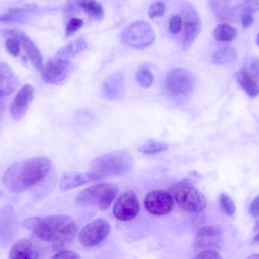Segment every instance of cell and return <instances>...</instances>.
<instances>
[{
  "label": "cell",
  "instance_id": "obj_1",
  "mask_svg": "<svg viewBox=\"0 0 259 259\" xmlns=\"http://www.w3.org/2000/svg\"><path fill=\"white\" fill-rule=\"evenodd\" d=\"M22 225L39 239L50 243L52 250L56 251L71 243L78 230L75 221L63 214L30 217L24 220Z\"/></svg>",
  "mask_w": 259,
  "mask_h": 259
},
{
  "label": "cell",
  "instance_id": "obj_2",
  "mask_svg": "<svg viewBox=\"0 0 259 259\" xmlns=\"http://www.w3.org/2000/svg\"><path fill=\"white\" fill-rule=\"evenodd\" d=\"M51 166L49 159L42 156L15 162L5 171L3 182L10 191L22 192L44 179L49 172Z\"/></svg>",
  "mask_w": 259,
  "mask_h": 259
},
{
  "label": "cell",
  "instance_id": "obj_3",
  "mask_svg": "<svg viewBox=\"0 0 259 259\" xmlns=\"http://www.w3.org/2000/svg\"><path fill=\"white\" fill-rule=\"evenodd\" d=\"M133 164L131 154L126 150H120L94 159L91 163L90 171L102 179L126 173L131 169Z\"/></svg>",
  "mask_w": 259,
  "mask_h": 259
},
{
  "label": "cell",
  "instance_id": "obj_4",
  "mask_svg": "<svg viewBox=\"0 0 259 259\" xmlns=\"http://www.w3.org/2000/svg\"><path fill=\"white\" fill-rule=\"evenodd\" d=\"M118 192L117 186L112 183H104L87 188L76 197L77 203L82 206H96L101 210L110 206Z\"/></svg>",
  "mask_w": 259,
  "mask_h": 259
},
{
  "label": "cell",
  "instance_id": "obj_5",
  "mask_svg": "<svg viewBox=\"0 0 259 259\" xmlns=\"http://www.w3.org/2000/svg\"><path fill=\"white\" fill-rule=\"evenodd\" d=\"M174 197L179 206L190 213H198L207 207L206 197L187 180L178 182L174 186Z\"/></svg>",
  "mask_w": 259,
  "mask_h": 259
},
{
  "label": "cell",
  "instance_id": "obj_6",
  "mask_svg": "<svg viewBox=\"0 0 259 259\" xmlns=\"http://www.w3.org/2000/svg\"><path fill=\"white\" fill-rule=\"evenodd\" d=\"M195 84L194 75L191 72L180 68L170 70L166 75L165 82L168 93L178 101L191 95Z\"/></svg>",
  "mask_w": 259,
  "mask_h": 259
},
{
  "label": "cell",
  "instance_id": "obj_7",
  "mask_svg": "<svg viewBox=\"0 0 259 259\" xmlns=\"http://www.w3.org/2000/svg\"><path fill=\"white\" fill-rule=\"evenodd\" d=\"M120 38L122 42L129 47L142 49L154 41L155 34L149 23L144 20H138L123 30Z\"/></svg>",
  "mask_w": 259,
  "mask_h": 259
},
{
  "label": "cell",
  "instance_id": "obj_8",
  "mask_svg": "<svg viewBox=\"0 0 259 259\" xmlns=\"http://www.w3.org/2000/svg\"><path fill=\"white\" fill-rule=\"evenodd\" d=\"M75 68L68 60L54 57L49 59L41 69L42 79L47 83L61 85L68 79Z\"/></svg>",
  "mask_w": 259,
  "mask_h": 259
},
{
  "label": "cell",
  "instance_id": "obj_9",
  "mask_svg": "<svg viewBox=\"0 0 259 259\" xmlns=\"http://www.w3.org/2000/svg\"><path fill=\"white\" fill-rule=\"evenodd\" d=\"M183 34L181 47L184 50L189 49L198 36L201 27L198 12L193 5L184 4L182 8Z\"/></svg>",
  "mask_w": 259,
  "mask_h": 259
},
{
  "label": "cell",
  "instance_id": "obj_10",
  "mask_svg": "<svg viewBox=\"0 0 259 259\" xmlns=\"http://www.w3.org/2000/svg\"><path fill=\"white\" fill-rule=\"evenodd\" d=\"M237 81L250 98L259 95V57L250 59L236 74Z\"/></svg>",
  "mask_w": 259,
  "mask_h": 259
},
{
  "label": "cell",
  "instance_id": "obj_11",
  "mask_svg": "<svg viewBox=\"0 0 259 259\" xmlns=\"http://www.w3.org/2000/svg\"><path fill=\"white\" fill-rule=\"evenodd\" d=\"M110 229V225L106 220L96 219L82 228L79 234V242L85 247L95 246L107 237Z\"/></svg>",
  "mask_w": 259,
  "mask_h": 259
},
{
  "label": "cell",
  "instance_id": "obj_12",
  "mask_svg": "<svg viewBox=\"0 0 259 259\" xmlns=\"http://www.w3.org/2000/svg\"><path fill=\"white\" fill-rule=\"evenodd\" d=\"M144 204L146 209L155 215H164L169 213L174 206L172 196L168 192L155 190L149 192L145 197Z\"/></svg>",
  "mask_w": 259,
  "mask_h": 259
},
{
  "label": "cell",
  "instance_id": "obj_13",
  "mask_svg": "<svg viewBox=\"0 0 259 259\" xmlns=\"http://www.w3.org/2000/svg\"><path fill=\"white\" fill-rule=\"evenodd\" d=\"M139 211V202L136 194L132 190L122 193L116 200L113 209L115 217L122 221L133 219Z\"/></svg>",
  "mask_w": 259,
  "mask_h": 259
},
{
  "label": "cell",
  "instance_id": "obj_14",
  "mask_svg": "<svg viewBox=\"0 0 259 259\" xmlns=\"http://www.w3.org/2000/svg\"><path fill=\"white\" fill-rule=\"evenodd\" d=\"M101 94L104 99L110 101L119 100L125 92V80L123 72L118 71L108 76L102 82Z\"/></svg>",
  "mask_w": 259,
  "mask_h": 259
},
{
  "label": "cell",
  "instance_id": "obj_15",
  "mask_svg": "<svg viewBox=\"0 0 259 259\" xmlns=\"http://www.w3.org/2000/svg\"><path fill=\"white\" fill-rule=\"evenodd\" d=\"M34 94V89L30 84L27 83L21 87L9 106L10 113L13 119L19 120L23 118L33 100Z\"/></svg>",
  "mask_w": 259,
  "mask_h": 259
},
{
  "label": "cell",
  "instance_id": "obj_16",
  "mask_svg": "<svg viewBox=\"0 0 259 259\" xmlns=\"http://www.w3.org/2000/svg\"><path fill=\"white\" fill-rule=\"evenodd\" d=\"M6 33L19 40L34 67L38 71L41 70L43 66V58L36 45L25 33L20 30L11 29L7 31Z\"/></svg>",
  "mask_w": 259,
  "mask_h": 259
},
{
  "label": "cell",
  "instance_id": "obj_17",
  "mask_svg": "<svg viewBox=\"0 0 259 259\" xmlns=\"http://www.w3.org/2000/svg\"><path fill=\"white\" fill-rule=\"evenodd\" d=\"M96 175L91 172H67L63 174L60 182V190L66 191L91 182L100 180Z\"/></svg>",
  "mask_w": 259,
  "mask_h": 259
},
{
  "label": "cell",
  "instance_id": "obj_18",
  "mask_svg": "<svg viewBox=\"0 0 259 259\" xmlns=\"http://www.w3.org/2000/svg\"><path fill=\"white\" fill-rule=\"evenodd\" d=\"M19 80L10 66L5 62L0 64V95L3 100L17 89ZM5 100V99H4Z\"/></svg>",
  "mask_w": 259,
  "mask_h": 259
},
{
  "label": "cell",
  "instance_id": "obj_19",
  "mask_svg": "<svg viewBox=\"0 0 259 259\" xmlns=\"http://www.w3.org/2000/svg\"><path fill=\"white\" fill-rule=\"evenodd\" d=\"M39 253L33 244L26 239L17 241L11 247L9 258L35 259Z\"/></svg>",
  "mask_w": 259,
  "mask_h": 259
},
{
  "label": "cell",
  "instance_id": "obj_20",
  "mask_svg": "<svg viewBox=\"0 0 259 259\" xmlns=\"http://www.w3.org/2000/svg\"><path fill=\"white\" fill-rule=\"evenodd\" d=\"M87 48V44L83 39H76L61 48L56 53L55 56L69 60L79 52L85 50Z\"/></svg>",
  "mask_w": 259,
  "mask_h": 259
},
{
  "label": "cell",
  "instance_id": "obj_21",
  "mask_svg": "<svg viewBox=\"0 0 259 259\" xmlns=\"http://www.w3.org/2000/svg\"><path fill=\"white\" fill-rule=\"evenodd\" d=\"M80 8L89 17L100 19L104 15V10L102 5L96 0H79Z\"/></svg>",
  "mask_w": 259,
  "mask_h": 259
},
{
  "label": "cell",
  "instance_id": "obj_22",
  "mask_svg": "<svg viewBox=\"0 0 259 259\" xmlns=\"http://www.w3.org/2000/svg\"><path fill=\"white\" fill-rule=\"evenodd\" d=\"M237 56L235 50L226 46L216 51L212 55V62L218 65H223L233 61Z\"/></svg>",
  "mask_w": 259,
  "mask_h": 259
},
{
  "label": "cell",
  "instance_id": "obj_23",
  "mask_svg": "<svg viewBox=\"0 0 259 259\" xmlns=\"http://www.w3.org/2000/svg\"><path fill=\"white\" fill-rule=\"evenodd\" d=\"M237 34L236 29L226 23L218 25L213 32L215 40L222 42H228L233 40Z\"/></svg>",
  "mask_w": 259,
  "mask_h": 259
},
{
  "label": "cell",
  "instance_id": "obj_24",
  "mask_svg": "<svg viewBox=\"0 0 259 259\" xmlns=\"http://www.w3.org/2000/svg\"><path fill=\"white\" fill-rule=\"evenodd\" d=\"M259 11V0H245L232 10L231 17L239 19L247 13L252 14Z\"/></svg>",
  "mask_w": 259,
  "mask_h": 259
},
{
  "label": "cell",
  "instance_id": "obj_25",
  "mask_svg": "<svg viewBox=\"0 0 259 259\" xmlns=\"http://www.w3.org/2000/svg\"><path fill=\"white\" fill-rule=\"evenodd\" d=\"M210 7L217 18L221 21L227 20L231 17L229 0H209Z\"/></svg>",
  "mask_w": 259,
  "mask_h": 259
},
{
  "label": "cell",
  "instance_id": "obj_26",
  "mask_svg": "<svg viewBox=\"0 0 259 259\" xmlns=\"http://www.w3.org/2000/svg\"><path fill=\"white\" fill-rule=\"evenodd\" d=\"M168 148V145L161 141L150 139L138 148L140 152L152 154L163 152Z\"/></svg>",
  "mask_w": 259,
  "mask_h": 259
},
{
  "label": "cell",
  "instance_id": "obj_27",
  "mask_svg": "<svg viewBox=\"0 0 259 259\" xmlns=\"http://www.w3.org/2000/svg\"><path fill=\"white\" fill-rule=\"evenodd\" d=\"M135 78L138 83L143 88L150 87L154 80L152 72L145 64L141 65L138 68L135 73Z\"/></svg>",
  "mask_w": 259,
  "mask_h": 259
},
{
  "label": "cell",
  "instance_id": "obj_28",
  "mask_svg": "<svg viewBox=\"0 0 259 259\" xmlns=\"http://www.w3.org/2000/svg\"><path fill=\"white\" fill-rule=\"evenodd\" d=\"M223 229L217 225H207L202 227L198 231L196 237L214 238L220 237Z\"/></svg>",
  "mask_w": 259,
  "mask_h": 259
},
{
  "label": "cell",
  "instance_id": "obj_29",
  "mask_svg": "<svg viewBox=\"0 0 259 259\" xmlns=\"http://www.w3.org/2000/svg\"><path fill=\"white\" fill-rule=\"evenodd\" d=\"M221 207L228 215H232L235 211L236 206L232 199L226 193L222 192L219 197Z\"/></svg>",
  "mask_w": 259,
  "mask_h": 259
},
{
  "label": "cell",
  "instance_id": "obj_30",
  "mask_svg": "<svg viewBox=\"0 0 259 259\" xmlns=\"http://www.w3.org/2000/svg\"><path fill=\"white\" fill-rule=\"evenodd\" d=\"M166 11L165 4L161 2H155L152 4L148 10V15L150 18L161 17L164 15Z\"/></svg>",
  "mask_w": 259,
  "mask_h": 259
},
{
  "label": "cell",
  "instance_id": "obj_31",
  "mask_svg": "<svg viewBox=\"0 0 259 259\" xmlns=\"http://www.w3.org/2000/svg\"><path fill=\"white\" fill-rule=\"evenodd\" d=\"M20 45V42L18 39L12 37L8 38L5 43L7 51L10 54L14 57H17L19 54Z\"/></svg>",
  "mask_w": 259,
  "mask_h": 259
},
{
  "label": "cell",
  "instance_id": "obj_32",
  "mask_svg": "<svg viewBox=\"0 0 259 259\" xmlns=\"http://www.w3.org/2000/svg\"><path fill=\"white\" fill-rule=\"evenodd\" d=\"M83 22L81 19L72 18L68 22L65 30V35L69 37L78 30L83 25Z\"/></svg>",
  "mask_w": 259,
  "mask_h": 259
},
{
  "label": "cell",
  "instance_id": "obj_33",
  "mask_svg": "<svg viewBox=\"0 0 259 259\" xmlns=\"http://www.w3.org/2000/svg\"><path fill=\"white\" fill-rule=\"evenodd\" d=\"M26 9L23 8H13L9 10L5 14L1 16V21L3 22H9L15 21L18 19L20 16L25 12Z\"/></svg>",
  "mask_w": 259,
  "mask_h": 259
},
{
  "label": "cell",
  "instance_id": "obj_34",
  "mask_svg": "<svg viewBox=\"0 0 259 259\" xmlns=\"http://www.w3.org/2000/svg\"><path fill=\"white\" fill-rule=\"evenodd\" d=\"M182 27V19L179 15H173L169 21V29L171 32L174 34L179 33Z\"/></svg>",
  "mask_w": 259,
  "mask_h": 259
},
{
  "label": "cell",
  "instance_id": "obj_35",
  "mask_svg": "<svg viewBox=\"0 0 259 259\" xmlns=\"http://www.w3.org/2000/svg\"><path fill=\"white\" fill-rule=\"evenodd\" d=\"M220 254L216 251L213 250H205L199 252L193 258H211L220 259L221 258Z\"/></svg>",
  "mask_w": 259,
  "mask_h": 259
},
{
  "label": "cell",
  "instance_id": "obj_36",
  "mask_svg": "<svg viewBox=\"0 0 259 259\" xmlns=\"http://www.w3.org/2000/svg\"><path fill=\"white\" fill-rule=\"evenodd\" d=\"M52 258H80V256L77 253L69 250H60L58 251Z\"/></svg>",
  "mask_w": 259,
  "mask_h": 259
},
{
  "label": "cell",
  "instance_id": "obj_37",
  "mask_svg": "<svg viewBox=\"0 0 259 259\" xmlns=\"http://www.w3.org/2000/svg\"><path fill=\"white\" fill-rule=\"evenodd\" d=\"M249 212L254 218L259 217V194L251 201L249 206Z\"/></svg>",
  "mask_w": 259,
  "mask_h": 259
},
{
  "label": "cell",
  "instance_id": "obj_38",
  "mask_svg": "<svg viewBox=\"0 0 259 259\" xmlns=\"http://www.w3.org/2000/svg\"><path fill=\"white\" fill-rule=\"evenodd\" d=\"M242 26L244 28L250 27L254 21L253 14L247 13L243 14L240 18Z\"/></svg>",
  "mask_w": 259,
  "mask_h": 259
},
{
  "label": "cell",
  "instance_id": "obj_39",
  "mask_svg": "<svg viewBox=\"0 0 259 259\" xmlns=\"http://www.w3.org/2000/svg\"><path fill=\"white\" fill-rule=\"evenodd\" d=\"M247 258L249 259H259V254L258 253H255V254H252L250 255L249 256L247 257Z\"/></svg>",
  "mask_w": 259,
  "mask_h": 259
},
{
  "label": "cell",
  "instance_id": "obj_40",
  "mask_svg": "<svg viewBox=\"0 0 259 259\" xmlns=\"http://www.w3.org/2000/svg\"><path fill=\"white\" fill-rule=\"evenodd\" d=\"M253 230L255 231H259V219H257L256 222L253 228Z\"/></svg>",
  "mask_w": 259,
  "mask_h": 259
},
{
  "label": "cell",
  "instance_id": "obj_41",
  "mask_svg": "<svg viewBox=\"0 0 259 259\" xmlns=\"http://www.w3.org/2000/svg\"><path fill=\"white\" fill-rule=\"evenodd\" d=\"M253 240L255 242H259V232L253 237Z\"/></svg>",
  "mask_w": 259,
  "mask_h": 259
},
{
  "label": "cell",
  "instance_id": "obj_42",
  "mask_svg": "<svg viewBox=\"0 0 259 259\" xmlns=\"http://www.w3.org/2000/svg\"><path fill=\"white\" fill-rule=\"evenodd\" d=\"M256 44L257 45V46H259V33H258L257 37H256Z\"/></svg>",
  "mask_w": 259,
  "mask_h": 259
}]
</instances>
